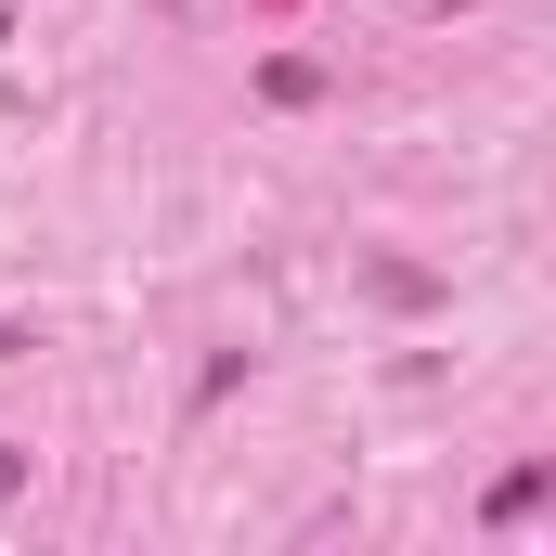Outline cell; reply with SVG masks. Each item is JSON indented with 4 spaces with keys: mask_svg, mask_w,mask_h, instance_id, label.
<instances>
[{
    "mask_svg": "<svg viewBox=\"0 0 556 556\" xmlns=\"http://www.w3.org/2000/svg\"><path fill=\"white\" fill-rule=\"evenodd\" d=\"M556 492V466H505V479H492V505H479V518H492V531H518V518H531V505H544Z\"/></svg>",
    "mask_w": 556,
    "mask_h": 556,
    "instance_id": "obj_1",
    "label": "cell"
},
{
    "mask_svg": "<svg viewBox=\"0 0 556 556\" xmlns=\"http://www.w3.org/2000/svg\"><path fill=\"white\" fill-rule=\"evenodd\" d=\"M13 492H26V453H13V440H0V505H13Z\"/></svg>",
    "mask_w": 556,
    "mask_h": 556,
    "instance_id": "obj_2",
    "label": "cell"
}]
</instances>
